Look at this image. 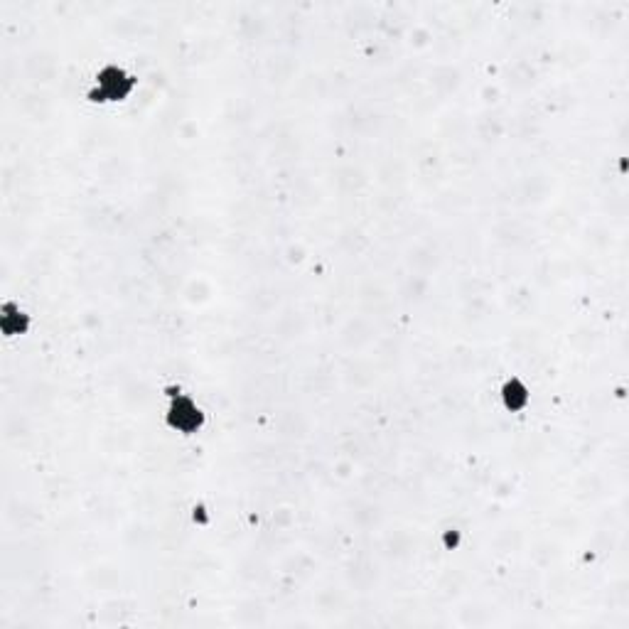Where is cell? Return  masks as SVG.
<instances>
[{
	"label": "cell",
	"mask_w": 629,
	"mask_h": 629,
	"mask_svg": "<svg viewBox=\"0 0 629 629\" xmlns=\"http://www.w3.org/2000/svg\"><path fill=\"white\" fill-rule=\"evenodd\" d=\"M158 357L207 411L160 492L209 544L332 571L426 539L465 499L497 374L453 182L386 143L236 131L187 219Z\"/></svg>",
	"instance_id": "6da1fadb"
},
{
	"label": "cell",
	"mask_w": 629,
	"mask_h": 629,
	"mask_svg": "<svg viewBox=\"0 0 629 629\" xmlns=\"http://www.w3.org/2000/svg\"><path fill=\"white\" fill-rule=\"evenodd\" d=\"M35 330V313L15 298L0 300V335L3 342L25 340Z\"/></svg>",
	"instance_id": "7a4b0ae2"
},
{
	"label": "cell",
	"mask_w": 629,
	"mask_h": 629,
	"mask_svg": "<svg viewBox=\"0 0 629 629\" xmlns=\"http://www.w3.org/2000/svg\"><path fill=\"white\" fill-rule=\"evenodd\" d=\"M175 585H177V571H175ZM172 610H175V595H172ZM175 620H177V615H175ZM180 622V620H177Z\"/></svg>",
	"instance_id": "3957f363"
}]
</instances>
